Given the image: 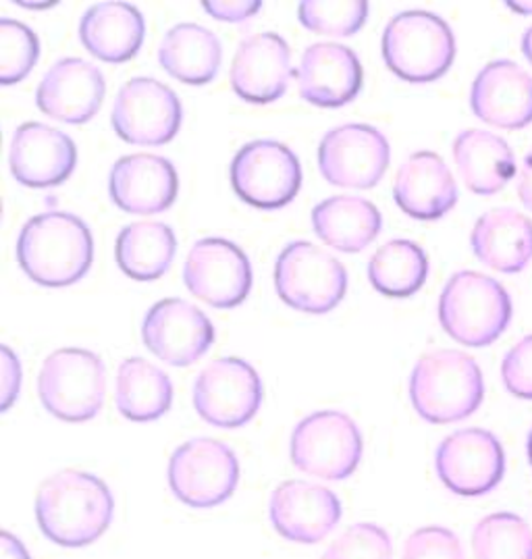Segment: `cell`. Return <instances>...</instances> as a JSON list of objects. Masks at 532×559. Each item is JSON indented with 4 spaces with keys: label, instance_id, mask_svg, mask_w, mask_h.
Returning a JSON list of instances; mask_svg holds the SVG:
<instances>
[{
    "label": "cell",
    "instance_id": "1",
    "mask_svg": "<svg viewBox=\"0 0 532 559\" xmlns=\"http://www.w3.org/2000/svg\"><path fill=\"white\" fill-rule=\"evenodd\" d=\"M115 516L105 480L84 471H61L46 478L36 495V520L44 537L80 549L103 537Z\"/></svg>",
    "mask_w": 532,
    "mask_h": 559
},
{
    "label": "cell",
    "instance_id": "2",
    "mask_svg": "<svg viewBox=\"0 0 532 559\" xmlns=\"http://www.w3.org/2000/svg\"><path fill=\"white\" fill-rule=\"evenodd\" d=\"M94 259V241L84 218L50 211L29 218L17 239L23 273L44 287H67L84 277Z\"/></svg>",
    "mask_w": 532,
    "mask_h": 559
},
{
    "label": "cell",
    "instance_id": "3",
    "mask_svg": "<svg viewBox=\"0 0 532 559\" xmlns=\"http://www.w3.org/2000/svg\"><path fill=\"white\" fill-rule=\"evenodd\" d=\"M485 397L483 370L460 349H433L421 356L410 377V400L421 418L451 425L472 416Z\"/></svg>",
    "mask_w": 532,
    "mask_h": 559
},
{
    "label": "cell",
    "instance_id": "4",
    "mask_svg": "<svg viewBox=\"0 0 532 559\" xmlns=\"http://www.w3.org/2000/svg\"><path fill=\"white\" fill-rule=\"evenodd\" d=\"M439 321L458 344L485 347L497 342L510 324V294L493 277L460 271L444 287Z\"/></svg>",
    "mask_w": 532,
    "mask_h": 559
},
{
    "label": "cell",
    "instance_id": "5",
    "mask_svg": "<svg viewBox=\"0 0 532 559\" xmlns=\"http://www.w3.org/2000/svg\"><path fill=\"white\" fill-rule=\"evenodd\" d=\"M387 67L412 84L444 78L456 59V38L446 20L428 11H404L387 23L383 32Z\"/></svg>",
    "mask_w": 532,
    "mask_h": 559
},
{
    "label": "cell",
    "instance_id": "6",
    "mask_svg": "<svg viewBox=\"0 0 532 559\" xmlns=\"http://www.w3.org/2000/svg\"><path fill=\"white\" fill-rule=\"evenodd\" d=\"M107 393V368L98 354L80 347L52 352L38 374L44 408L64 423H85L101 414Z\"/></svg>",
    "mask_w": 532,
    "mask_h": 559
},
{
    "label": "cell",
    "instance_id": "7",
    "mask_svg": "<svg viewBox=\"0 0 532 559\" xmlns=\"http://www.w3.org/2000/svg\"><path fill=\"white\" fill-rule=\"evenodd\" d=\"M289 452L299 473L343 480L356 473L363 460V432L345 412L320 409L299 420Z\"/></svg>",
    "mask_w": 532,
    "mask_h": 559
},
{
    "label": "cell",
    "instance_id": "8",
    "mask_svg": "<svg viewBox=\"0 0 532 559\" xmlns=\"http://www.w3.org/2000/svg\"><path fill=\"white\" fill-rule=\"evenodd\" d=\"M275 285L289 308L324 314L331 312L347 292V271L340 260L310 241H292L275 264Z\"/></svg>",
    "mask_w": 532,
    "mask_h": 559
},
{
    "label": "cell",
    "instance_id": "9",
    "mask_svg": "<svg viewBox=\"0 0 532 559\" xmlns=\"http://www.w3.org/2000/svg\"><path fill=\"white\" fill-rule=\"evenodd\" d=\"M167 478L170 491L181 503L193 510H211L235 493L239 462L227 443L198 437L173 452Z\"/></svg>",
    "mask_w": 532,
    "mask_h": 559
},
{
    "label": "cell",
    "instance_id": "10",
    "mask_svg": "<svg viewBox=\"0 0 532 559\" xmlns=\"http://www.w3.org/2000/svg\"><path fill=\"white\" fill-rule=\"evenodd\" d=\"M232 186L246 204L260 211H277L298 195L302 165L285 144L256 140L235 154Z\"/></svg>",
    "mask_w": 532,
    "mask_h": 559
},
{
    "label": "cell",
    "instance_id": "11",
    "mask_svg": "<svg viewBox=\"0 0 532 559\" xmlns=\"http://www.w3.org/2000/svg\"><path fill=\"white\" fill-rule=\"evenodd\" d=\"M262 404V381L241 358H218L204 366L193 383V408L218 429L248 425Z\"/></svg>",
    "mask_w": 532,
    "mask_h": 559
},
{
    "label": "cell",
    "instance_id": "12",
    "mask_svg": "<svg viewBox=\"0 0 532 559\" xmlns=\"http://www.w3.org/2000/svg\"><path fill=\"white\" fill-rule=\"evenodd\" d=\"M117 135L135 146H163L170 142L184 121L177 94L154 78H133L119 90L113 107Z\"/></svg>",
    "mask_w": 532,
    "mask_h": 559
},
{
    "label": "cell",
    "instance_id": "13",
    "mask_svg": "<svg viewBox=\"0 0 532 559\" xmlns=\"http://www.w3.org/2000/svg\"><path fill=\"white\" fill-rule=\"evenodd\" d=\"M184 283L198 300L229 310L248 298L252 266L246 252L223 237L196 241L184 264Z\"/></svg>",
    "mask_w": 532,
    "mask_h": 559
},
{
    "label": "cell",
    "instance_id": "14",
    "mask_svg": "<svg viewBox=\"0 0 532 559\" xmlns=\"http://www.w3.org/2000/svg\"><path fill=\"white\" fill-rule=\"evenodd\" d=\"M435 468L451 493L481 497L501 483L506 452L490 430H456L437 448Z\"/></svg>",
    "mask_w": 532,
    "mask_h": 559
},
{
    "label": "cell",
    "instance_id": "15",
    "mask_svg": "<svg viewBox=\"0 0 532 559\" xmlns=\"http://www.w3.org/2000/svg\"><path fill=\"white\" fill-rule=\"evenodd\" d=\"M389 142L381 131L364 123H350L327 131L320 140L319 169L322 177L352 190L375 188L389 167Z\"/></svg>",
    "mask_w": 532,
    "mask_h": 559
},
{
    "label": "cell",
    "instance_id": "16",
    "mask_svg": "<svg viewBox=\"0 0 532 559\" xmlns=\"http://www.w3.org/2000/svg\"><path fill=\"white\" fill-rule=\"evenodd\" d=\"M142 337L150 352L165 365L190 366L211 349L214 326L190 301L169 298L150 308L142 324Z\"/></svg>",
    "mask_w": 532,
    "mask_h": 559
},
{
    "label": "cell",
    "instance_id": "17",
    "mask_svg": "<svg viewBox=\"0 0 532 559\" xmlns=\"http://www.w3.org/2000/svg\"><path fill=\"white\" fill-rule=\"evenodd\" d=\"M341 501L331 489L310 480H285L271 495L269 518L279 537L317 545L340 524Z\"/></svg>",
    "mask_w": 532,
    "mask_h": 559
},
{
    "label": "cell",
    "instance_id": "18",
    "mask_svg": "<svg viewBox=\"0 0 532 559\" xmlns=\"http://www.w3.org/2000/svg\"><path fill=\"white\" fill-rule=\"evenodd\" d=\"M105 92L107 84L98 67L69 57L57 61L44 73L36 92V105L50 119L82 126L96 117L103 107Z\"/></svg>",
    "mask_w": 532,
    "mask_h": 559
},
{
    "label": "cell",
    "instance_id": "19",
    "mask_svg": "<svg viewBox=\"0 0 532 559\" xmlns=\"http://www.w3.org/2000/svg\"><path fill=\"white\" fill-rule=\"evenodd\" d=\"M75 165L78 148L63 131L27 121L13 133L9 167L22 186L55 188L71 177Z\"/></svg>",
    "mask_w": 532,
    "mask_h": 559
},
{
    "label": "cell",
    "instance_id": "20",
    "mask_svg": "<svg viewBox=\"0 0 532 559\" xmlns=\"http://www.w3.org/2000/svg\"><path fill=\"white\" fill-rule=\"evenodd\" d=\"M292 73L287 43L279 34L262 32L239 44L232 63V87L246 103L269 105L287 92Z\"/></svg>",
    "mask_w": 532,
    "mask_h": 559
},
{
    "label": "cell",
    "instance_id": "21",
    "mask_svg": "<svg viewBox=\"0 0 532 559\" xmlns=\"http://www.w3.org/2000/svg\"><path fill=\"white\" fill-rule=\"evenodd\" d=\"M470 107L493 128L524 130L532 123V78L513 61H493L476 75Z\"/></svg>",
    "mask_w": 532,
    "mask_h": 559
},
{
    "label": "cell",
    "instance_id": "22",
    "mask_svg": "<svg viewBox=\"0 0 532 559\" xmlns=\"http://www.w3.org/2000/svg\"><path fill=\"white\" fill-rule=\"evenodd\" d=\"M179 179L170 160L154 154H129L113 165L110 200L129 215H156L177 198Z\"/></svg>",
    "mask_w": 532,
    "mask_h": 559
},
{
    "label": "cell",
    "instance_id": "23",
    "mask_svg": "<svg viewBox=\"0 0 532 559\" xmlns=\"http://www.w3.org/2000/svg\"><path fill=\"white\" fill-rule=\"evenodd\" d=\"M363 66L356 52L343 44L308 46L298 67L299 94L319 108H340L363 90Z\"/></svg>",
    "mask_w": 532,
    "mask_h": 559
},
{
    "label": "cell",
    "instance_id": "24",
    "mask_svg": "<svg viewBox=\"0 0 532 559\" xmlns=\"http://www.w3.org/2000/svg\"><path fill=\"white\" fill-rule=\"evenodd\" d=\"M393 200L412 218L437 221L456 206L458 186L439 154L416 152L395 175Z\"/></svg>",
    "mask_w": 532,
    "mask_h": 559
},
{
    "label": "cell",
    "instance_id": "25",
    "mask_svg": "<svg viewBox=\"0 0 532 559\" xmlns=\"http://www.w3.org/2000/svg\"><path fill=\"white\" fill-rule=\"evenodd\" d=\"M472 252L499 273H520L532 260V221L516 209H493L470 236Z\"/></svg>",
    "mask_w": 532,
    "mask_h": 559
},
{
    "label": "cell",
    "instance_id": "26",
    "mask_svg": "<svg viewBox=\"0 0 532 559\" xmlns=\"http://www.w3.org/2000/svg\"><path fill=\"white\" fill-rule=\"evenodd\" d=\"M144 36V17L128 2H98L80 23L82 44L105 63H128L142 48Z\"/></svg>",
    "mask_w": 532,
    "mask_h": 559
},
{
    "label": "cell",
    "instance_id": "27",
    "mask_svg": "<svg viewBox=\"0 0 532 559\" xmlns=\"http://www.w3.org/2000/svg\"><path fill=\"white\" fill-rule=\"evenodd\" d=\"M453 158L466 188L476 195L501 192L516 173L510 144L490 131H462L453 142Z\"/></svg>",
    "mask_w": 532,
    "mask_h": 559
},
{
    "label": "cell",
    "instance_id": "28",
    "mask_svg": "<svg viewBox=\"0 0 532 559\" xmlns=\"http://www.w3.org/2000/svg\"><path fill=\"white\" fill-rule=\"evenodd\" d=\"M315 234L340 252H360L383 229L379 209L360 195H333L312 211Z\"/></svg>",
    "mask_w": 532,
    "mask_h": 559
},
{
    "label": "cell",
    "instance_id": "29",
    "mask_svg": "<svg viewBox=\"0 0 532 559\" xmlns=\"http://www.w3.org/2000/svg\"><path fill=\"white\" fill-rule=\"evenodd\" d=\"M223 46L216 34L198 23H179L165 34L158 48V63L170 78L204 86L213 82L221 69Z\"/></svg>",
    "mask_w": 532,
    "mask_h": 559
},
{
    "label": "cell",
    "instance_id": "30",
    "mask_svg": "<svg viewBox=\"0 0 532 559\" xmlns=\"http://www.w3.org/2000/svg\"><path fill=\"white\" fill-rule=\"evenodd\" d=\"M115 404L133 423L163 418L173 404L169 374L144 358L123 360L117 370Z\"/></svg>",
    "mask_w": 532,
    "mask_h": 559
},
{
    "label": "cell",
    "instance_id": "31",
    "mask_svg": "<svg viewBox=\"0 0 532 559\" xmlns=\"http://www.w3.org/2000/svg\"><path fill=\"white\" fill-rule=\"evenodd\" d=\"M177 239L165 223L140 221L128 225L115 243L119 269L135 281H154L169 271Z\"/></svg>",
    "mask_w": 532,
    "mask_h": 559
},
{
    "label": "cell",
    "instance_id": "32",
    "mask_svg": "<svg viewBox=\"0 0 532 559\" xmlns=\"http://www.w3.org/2000/svg\"><path fill=\"white\" fill-rule=\"evenodd\" d=\"M428 277L425 250L410 239H391L368 262L373 287L389 298L414 296Z\"/></svg>",
    "mask_w": 532,
    "mask_h": 559
},
{
    "label": "cell",
    "instance_id": "33",
    "mask_svg": "<svg viewBox=\"0 0 532 559\" xmlns=\"http://www.w3.org/2000/svg\"><path fill=\"white\" fill-rule=\"evenodd\" d=\"M474 559H532L531 526L516 514L485 516L472 531Z\"/></svg>",
    "mask_w": 532,
    "mask_h": 559
},
{
    "label": "cell",
    "instance_id": "34",
    "mask_svg": "<svg viewBox=\"0 0 532 559\" xmlns=\"http://www.w3.org/2000/svg\"><path fill=\"white\" fill-rule=\"evenodd\" d=\"M368 2L364 0H304L298 20L308 32L324 36H354L368 20Z\"/></svg>",
    "mask_w": 532,
    "mask_h": 559
},
{
    "label": "cell",
    "instance_id": "35",
    "mask_svg": "<svg viewBox=\"0 0 532 559\" xmlns=\"http://www.w3.org/2000/svg\"><path fill=\"white\" fill-rule=\"evenodd\" d=\"M40 40L22 22L0 20V84L13 86L38 63Z\"/></svg>",
    "mask_w": 532,
    "mask_h": 559
},
{
    "label": "cell",
    "instance_id": "36",
    "mask_svg": "<svg viewBox=\"0 0 532 559\" xmlns=\"http://www.w3.org/2000/svg\"><path fill=\"white\" fill-rule=\"evenodd\" d=\"M322 559H393V543L383 526L358 522L327 547Z\"/></svg>",
    "mask_w": 532,
    "mask_h": 559
},
{
    "label": "cell",
    "instance_id": "37",
    "mask_svg": "<svg viewBox=\"0 0 532 559\" xmlns=\"http://www.w3.org/2000/svg\"><path fill=\"white\" fill-rule=\"evenodd\" d=\"M402 559H466L458 535L446 526H423L405 538Z\"/></svg>",
    "mask_w": 532,
    "mask_h": 559
},
{
    "label": "cell",
    "instance_id": "38",
    "mask_svg": "<svg viewBox=\"0 0 532 559\" xmlns=\"http://www.w3.org/2000/svg\"><path fill=\"white\" fill-rule=\"evenodd\" d=\"M501 379L513 397L532 400V335L520 340L506 354Z\"/></svg>",
    "mask_w": 532,
    "mask_h": 559
},
{
    "label": "cell",
    "instance_id": "39",
    "mask_svg": "<svg viewBox=\"0 0 532 559\" xmlns=\"http://www.w3.org/2000/svg\"><path fill=\"white\" fill-rule=\"evenodd\" d=\"M0 352H2V358H0V372H2V381H0L2 393H0V397H2V404H0V408H2V412H7L20 397L22 365H20V358L15 356V352L9 345H2Z\"/></svg>",
    "mask_w": 532,
    "mask_h": 559
},
{
    "label": "cell",
    "instance_id": "40",
    "mask_svg": "<svg viewBox=\"0 0 532 559\" xmlns=\"http://www.w3.org/2000/svg\"><path fill=\"white\" fill-rule=\"evenodd\" d=\"M202 7L206 9V13L218 20V22L239 23L248 17L256 15L262 7V2H250V0H241V2H223V0H206L202 2Z\"/></svg>",
    "mask_w": 532,
    "mask_h": 559
},
{
    "label": "cell",
    "instance_id": "41",
    "mask_svg": "<svg viewBox=\"0 0 532 559\" xmlns=\"http://www.w3.org/2000/svg\"><path fill=\"white\" fill-rule=\"evenodd\" d=\"M0 558L2 559H32L25 545H23L20 538L11 533H2L0 535Z\"/></svg>",
    "mask_w": 532,
    "mask_h": 559
},
{
    "label": "cell",
    "instance_id": "42",
    "mask_svg": "<svg viewBox=\"0 0 532 559\" xmlns=\"http://www.w3.org/2000/svg\"><path fill=\"white\" fill-rule=\"evenodd\" d=\"M518 198H520V202H522L529 211H532V151L531 154L527 156L522 173H520V177H518Z\"/></svg>",
    "mask_w": 532,
    "mask_h": 559
},
{
    "label": "cell",
    "instance_id": "43",
    "mask_svg": "<svg viewBox=\"0 0 532 559\" xmlns=\"http://www.w3.org/2000/svg\"><path fill=\"white\" fill-rule=\"evenodd\" d=\"M522 52H524V57L529 59V63L532 66V25L527 29V34L522 36Z\"/></svg>",
    "mask_w": 532,
    "mask_h": 559
},
{
    "label": "cell",
    "instance_id": "44",
    "mask_svg": "<svg viewBox=\"0 0 532 559\" xmlns=\"http://www.w3.org/2000/svg\"><path fill=\"white\" fill-rule=\"evenodd\" d=\"M508 7L516 9V13L532 15V2H508Z\"/></svg>",
    "mask_w": 532,
    "mask_h": 559
},
{
    "label": "cell",
    "instance_id": "45",
    "mask_svg": "<svg viewBox=\"0 0 532 559\" xmlns=\"http://www.w3.org/2000/svg\"><path fill=\"white\" fill-rule=\"evenodd\" d=\"M527 448H529V460H531L532 464V429L531 435H529V445H527Z\"/></svg>",
    "mask_w": 532,
    "mask_h": 559
}]
</instances>
